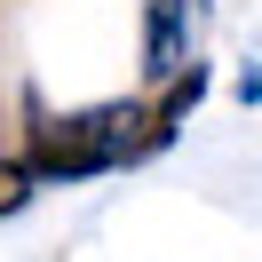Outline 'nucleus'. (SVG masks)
<instances>
[{"mask_svg": "<svg viewBox=\"0 0 262 262\" xmlns=\"http://www.w3.org/2000/svg\"><path fill=\"white\" fill-rule=\"evenodd\" d=\"M143 127H151V103H96V112H32V151L24 167L48 183H80V175H103V167H127L143 159Z\"/></svg>", "mask_w": 262, "mask_h": 262, "instance_id": "nucleus-1", "label": "nucleus"}, {"mask_svg": "<svg viewBox=\"0 0 262 262\" xmlns=\"http://www.w3.org/2000/svg\"><path fill=\"white\" fill-rule=\"evenodd\" d=\"M191 8H199V0H151V16H143V72H151V80H175V72H183Z\"/></svg>", "mask_w": 262, "mask_h": 262, "instance_id": "nucleus-2", "label": "nucleus"}, {"mask_svg": "<svg viewBox=\"0 0 262 262\" xmlns=\"http://www.w3.org/2000/svg\"><path fill=\"white\" fill-rule=\"evenodd\" d=\"M199 96H207V64H183L175 80H167V96L151 103V127H143V151H159V143H175V127L199 112Z\"/></svg>", "mask_w": 262, "mask_h": 262, "instance_id": "nucleus-3", "label": "nucleus"}, {"mask_svg": "<svg viewBox=\"0 0 262 262\" xmlns=\"http://www.w3.org/2000/svg\"><path fill=\"white\" fill-rule=\"evenodd\" d=\"M24 199H32V167H24V159H0V214H16Z\"/></svg>", "mask_w": 262, "mask_h": 262, "instance_id": "nucleus-4", "label": "nucleus"}]
</instances>
